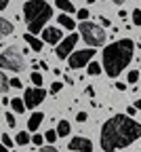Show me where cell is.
<instances>
[{
    "label": "cell",
    "mask_w": 141,
    "mask_h": 152,
    "mask_svg": "<svg viewBox=\"0 0 141 152\" xmlns=\"http://www.w3.org/2000/svg\"><path fill=\"white\" fill-rule=\"evenodd\" d=\"M141 137V123H137L129 114H116L101 127V148L105 152H116L131 146Z\"/></svg>",
    "instance_id": "cell-1"
},
{
    "label": "cell",
    "mask_w": 141,
    "mask_h": 152,
    "mask_svg": "<svg viewBox=\"0 0 141 152\" xmlns=\"http://www.w3.org/2000/svg\"><path fill=\"white\" fill-rule=\"evenodd\" d=\"M135 55V45L131 38H122V40H116L112 45H108L103 49V70L110 78H116V76L122 72L131 59Z\"/></svg>",
    "instance_id": "cell-2"
},
{
    "label": "cell",
    "mask_w": 141,
    "mask_h": 152,
    "mask_svg": "<svg viewBox=\"0 0 141 152\" xmlns=\"http://www.w3.org/2000/svg\"><path fill=\"white\" fill-rule=\"evenodd\" d=\"M51 15H53V9H51L49 2H44V0H28V2L23 4L25 23H28L30 34H34V36L44 30V26L51 19Z\"/></svg>",
    "instance_id": "cell-3"
},
{
    "label": "cell",
    "mask_w": 141,
    "mask_h": 152,
    "mask_svg": "<svg viewBox=\"0 0 141 152\" xmlns=\"http://www.w3.org/2000/svg\"><path fill=\"white\" fill-rule=\"evenodd\" d=\"M0 68L11 72H21L25 68V57L17 47H9L0 53Z\"/></svg>",
    "instance_id": "cell-4"
},
{
    "label": "cell",
    "mask_w": 141,
    "mask_h": 152,
    "mask_svg": "<svg viewBox=\"0 0 141 152\" xmlns=\"http://www.w3.org/2000/svg\"><path fill=\"white\" fill-rule=\"evenodd\" d=\"M78 30H80V36L84 38V42L89 47H101L105 42V32L101 30V26H97V23L82 21Z\"/></svg>",
    "instance_id": "cell-5"
},
{
    "label": "cell",
    "mask_w": 141,
    "mask_h": 152,
    "mask_svg": "<svg viewBox=\"0 0 141 152\" xmlns=\"http://www.w3.org/2000/svg\"><path fill=\"white\" fill-rule=\"evenodd\" d=\"M93 57H95V49H93V47H91V49H82V51L72 53V55L68 57V64H70V68L78 70V68L89 66V61H93Z\"/></svg>",
    "instance_id": "cell-6"
},
{
    "label": "cell",
    "mask_w": 141,
    "mask_h": 152,
    "mask_svg": "<svg viewBox=\"0 0 141 152\" xmlns=\"http://www.w3.org/2000/svg\"><path fill=\"white\" fill-rule=\"evenodd\" d=\"M44 97H47V91L42 87H30L23 93V104H25V108L34 110L36 106H40V104L44 102Z\"/></svg>",
    "instance_id": "cell-7"
},
{
    "label": "cell",
    "mask_w": 141,
    "mask_h": 152,
    "mask_svg": "<svg viewBox=\"0 0 141 152\" xmlns=\"http://www.w3.org/2000/svg\"><path fill=\"white\" fill-rule=\"evenodd\" d=\"M76 42H78V34H74V32L68 34L65 38H61V42H59L57 49H55L59 59H68V57L72 55V51H74V47H76Z\"/></svg>",
    "instance_id": "cell-8"
},
{
    "label": "cell",
    "mask_w": 141,
    "mask_h": 152,
    "mask_svg": "<svg viewBox=\"0 0 141 152\" xmlns=\"http://www.w3.org/2000/svg\"><path fill=\"white\" fill-rule=\"evenodd\" d=\"M68 148L74 150V152H91V150H93V144H91V140L84 137V135H76V137L70 140Z\"/></svg>",
    "instance_id": "cell-9"
},
{
    "label": "cell",
    "mask_w": 141,
    "mask_h": 152,
    "mask_svg": "<svg viewBox=\"0 0 141 152\" xmlns=\"http://www.w3.org/2000/svg\"><path fill=\"white\" fill-rule=\"evenodd\" d=\"M42 42H49V45H59L61 42V30L59 28H44L42 30Z\"/></svg>",
    "instance_id": "cell-10"
},
{
    "label": "cell",
    "mask_w": 141,
    "mask_h": 152,
    "mask_svg": "<svg viewBox=\"0 0 141 152\" xmlns=\"http://www.w3.org/2000/svg\"><path fill=\"white\" fill-rule=\"evenodd\" d=\"M42 121H44V114L42 112H34L28 118V131H36L40 125H42Z\"/></svg>",
    "instance_id": "cell-11"
},
{
    "label": "cell",
    "mask_w": 141,
    "mask_h": 152,
    "mask_svg": "<svg viewBox=\"0 0 141 152\" xmlns=\"http://www.w3.org/2000/svg\"><path fill=\"white\" fill-rule=\"evenodd\" d=\"M23 40H25V42H28V45H30V47L36 51V53H40V51H42V47H44V42L40 40V38H36L34 34H30V32L23 36Z\"/></svg>",
    "instance_id": "cell-12"
},
{
    "label": "cell",
    "mask_w": 141,
    "mask_h": 152,
    "mask_svg": "<svg viewBox=\"0 0 141 152\" xmlns=\"http://www.w3.org/2000/svg\"><path fill=\"white\" fill-rule=\"evenodd\" d=\"M13 23L9 21V19H4V17H0V38H4V36H11L13 34Z\"/></svg>",
    "instance_id": "cell-13"
},
{
    "label": "cell",
    "mask_w": 141,
    "mask_h": 152,
    "mask_svg": "<svg viewBox=\"0 0 141 152\" xmlns=\"http://www.w3.org/2000/svg\"><path fill=\"white\" fill-rule=\"evenodd\" d=\"M70 131H72V125L68 121H59V125H57V137H68Z\"/></svg>",
    "instance_id": "cell-14"
},
{
    "label": "cell",
    "mask_w": 141,
    "mask_h": 152,
    "mask_svg": "<svg viewBox=\"0 0 141 152\" xmlns=\"http://www.w3.org/2000/svg\"><path fill=\"white\" fill-rule=\"evenodd\" d=\"M57 21H59V26L61 28H68V30H76V21L70 17V15H59L57 17Z\"/></svg>",
    "instance_id": "cell-15"
},
{
    "label": "cell",
    "mask_w": 141,
    "mask_h": 152,
    "mask_svg": "<svg viewBox=\"0 0 141 152\" xmlns=\"http://www.w3.org/2000/svg\"><path fill=\"white\" fill-rule=\"evenodd\" d=\"M11 108H13L15 114H23L25 112V104H23V99H19V97H13L11 99Z\"/></svg>",
    "instance_id": "cell-16"
},
{
    "label": "cell",
    "mask_w": 141,
    "mask_h": 152,
    "mask_svg": "<svg viewBox=\"0 0 141 152\" xmlns=\"http://www.w3.org/2000/svg\"><path fill=\"white\" fill-rule=\"evenodd\" d=\"M55 4H57V9H61L63 13H76V9H74V4L70 2V0H55Z\"/></svg>",
    "instance_id": "cell-17"
},
{
    "label": "cell",
    "mask_w": 141,
    "mask_h": 152,
    "mask_svg": "<svg viewBox=\"0 0 141 152\" xmlns=\"http://www.w3.org/2000/svg\"><path fill=\"white\" fill-rule=\"evenodd\" d=\"M15 142H17L19 146H25V144L32 142V137H30V133H28V131H19V133H17V137H15Z\"/></svg>",
    "instance_id": "cell-18"
},
{
    "label": "cell",
    "mask_w": 141,
    "mask_h": 152,
    "mask_svg": "<svg viewBox=\"0 0 141 152\" xmlns=\"http://www.w3.org/2000/svg\"><path fill=\"white\" fill-rule=\"evenodd\" d=\"M86 72H89L91 76H97V74H101V66H99L97 61H89V66H86Z\"/></svg>",
    "instance_id": "cell-19"
},
{
    "label": "cell",
    "mask_w": 141,
    "mask_h": 152,
    "mask_svg": "<svg viewBox=\"0 0 141 152\" xmlns=\"http://www.w3.org/2000/svg\"><path fill=\"white\" fill-rule=\"evenodd\" d=\"M11 89V85H9V78H7V76L2 74V72H0V93H7Z\"/></svg>",
    "instance_id": "cell-20"
},
{
    "label": "cell",
    "mask_w": 141,
    "mask_h": 152,
    "mask_svg": "<svg viewBox=\"0 0 141 152\" xmlns=\"http://www.w3.org/2000/svg\"><path fill=\"white\" fill-rule=\"evenodd\" d=\"M44 140H47L49 144H55V142L59 140V137H57V131H55V129H49V131L44 133Z\"/></svg>",
    "instance_id": "cell-21"
},
{
    "label": "cell",
    "mask_w": 141,
    "mask_h": 152,
    "mask_svg": "<svg viewBox=\"0 0 141 152\" xmlns=\"http://www.w3.org/2000/svg\"><path fill=\"white\" fill-rule=\"evenodd\" d=\"M32 85L34 87H42V74L40 72H32Z\"/></svg>",
    "instance_id": "cell-22"
},
{
    "label": "cell",
    "mask_w": 141,
    "mask_h": 152,
    "mask_svg": "<svg viewBox=\"0 0 141 152\" xmlns=\"http://www.w3.org/2000/svg\"><path fill=\"white\" fill-rule=\"evenodd\" d=\"M126 80H129L131 85H137V80H139V72H137V70H131L129 76H126Z\"/></svg>",
    "instance_id": "cell-23"
},
{
    "label": "cell",
    "mask_w": 141,
    "mask_h": 152,
    "mask_svg": "<svg viewBox=\"0 0 141 152\" xmlns=\"http://www.w3.org/2000/svg\"><path fill=\"white\" fill-rule=\"evenodd\" d=\"M131 13H133V15H131V17H133V23H135V26H141V9H135V11H131Z\"/></svg>",
    "instance_id": "cell-24"
},
{
    "label": "cell",
    "mask_w": 141,
    "mask_h": 152,
    "mask_svg": "<svg viewBox=\"0 0 141 152\" xmlns=\"http://www.w3.org/2000/svg\"><path fill=\"white\" fill-rule=\"evenodd\" d=\"M0 142H2L7 148H13V144H15V140L11 137V135H7V133H4V135H2V140H0Z\"/></svg>",
    "instance_id": "cell-25"
},
{
    "label": "cell",
    "mask_w": 141,
    "mask_h": 152,
    "mask_svg": "<svg viewBox=\"0 0 141 152\" xmlns=\"http://www.w3.org/2000/svg\"><path fill=\"white\" fill-rule=\"evenodd\" d=\"M7 125H9V127H15V125H17L15 114H13V112H7Z\"/></svg>",
    "instance_id": "cell-26"
},
{
    "label": "cell",
    "mask_w": 141,
    "mask_h": 152,
    "mask_svg": "<svg viewBox=\"0 0 141 152\" xmlns=\"http://www.w3.org/2000/svg\"><path fill=\"white\" fill-rule=\"evenodd\" d=\"M76 15H78V19H80V21H86V19H89V11H86V9H80Z\"/></svg>",
    "instance_id": "cell-27"
},
{
    "label": "cell",
    "mask_w": 141,
    "mask_h": 152,
    "mask_svg": "<svg viewBox=\"0 0 141 152\" xmlns=\"http://www.w3.org/2000/svg\"><path fill=\"white\" fill-rule=\"evenodd\" d=\"M32 142H34L36 146H42V142H44V135H40V133H34V137H32Z\"/></svg>",
    "instance_id": "cell-28"
},
{
    "label": "cell",
    "mask_w": 141,
    "mask_h": 152,
    "mask_svg": "<svg viewBox=\"0 0 141 152\" xmlns=\"http://www.w3.org/2000/svg\"><path fill=\"white\" fill-rule=\"evenodd\" d=\"M9 85L13 87V89H21L23 85H21V80H19V78H9Z\"/></svg>",
    "instance_id": "cell-29"
},
{
    "label": "cell",
    "mask_w": 141,
    "mask_h": 152,
    "mask_svg": "<svg viewBox=\"0 0 141 152\" xmlns=\"http://www.w3.org/2000/svg\"><path fill=\"white\" fill-rule=\"evenodd\" d=\"M61 87H63L61 83H53V85H51V93H53V95L59 93V91H61Z\"/></svg>",
    "instance_id": "cell-30"
},
{
    "label": "cell",
    "mask_w": 141,
    "mask_h": 152,
    "mask_svg": "<svg viewBox=\"0 0 141 152\" xmlns=\"http://www.w3.org/2000/svg\"><path fill=\"white\" fill-rule=\"evenodd\" d=\"M76 121H78V123H84V121H86V112H78V114H76Z\"/></svg>",
    "instance_id": "cell-31"
},
{
    "label": "cell",
    "mask_w": 141,
    "mask_h": 152,
    "mask_svg": "<svg viewBox=\"0 0 141 152\" xmlns=\"http://www.w3.org/2000/svg\"><path fill=\"white\" fill-rule=\"evenodd\" d=\"M40 152H57L53 146H42V148H40Z\"/></svg>",
    "instance_id": "cell-32"
},
{
    "label": "cell",
    "mask_w": 141,
    "mask_h": 152,
    "mask_svg": "<svg viewBox=\"0 0 141 152\" xmlns=\"http://www.w3.org/2000/svg\"><path fill=\"white\" fill-rule=\"evenodd\" d=\"M99 21H101V26H105V28L110 26V19L108 17H99Z\"/></svg>",
    "instance_id": "cell-33"
},
{
    "label": "cell",
    "mask_w": 141,
    "mask_h": 152,
    "mask_svg": "<svg viewBox=\"0 0 141 152\" xmlns=\"http://www.w3.org/2000/svg\"><path fill=\"white\" fill-rule=\"evenodd\" d=\"M9 7V0H0V11H4Z\"/></svg>",
    "instance_id": "cell-34"
},
{
    "label": "cell",
    "mask_w": 141,
    "mask_h": 152,
    "mask_svg": "<svg viewBox=\"0 0 141 152\" xmlns=\"http://www.w3.org/2000/svg\"><path fill=\"white\" fill-rule=\"evenodd\" d=\"M116 89H118V91H124L126 85H124V83H116Z\"/></svg>",
    "instance_id": "cell-35"
},
{
    "label": "cell",
    "mask_w": 141,
    "mask_h": 152,
    "mask_svg": "<svg viewBox=\"0 0 141 152\" xmlns=\"http://www.w3.org/2000/svg\"><path fill=\"white\" fill-rule=\"evenodd\" d=\"M135 110H137L135 106H129V110H126V114H129V116H133V114H135Z\"/></svg>",
    "instance_id": "cell-36"
},
{
    "label": "cell",
    "mask_w": 141,
    "mask_h": 152,
    "mask_svg": "<svg viewBox=\"0 0 141 152\" xmlns=\"http://www.w3.org/2000/svg\"><path fill=\"white\" fill-rule=\"evenodd\" d=\"M86 95H91V97H93V95H95V91H93V87H86Z\"/></svg>",
    "instance_id": "cell-37"
},
{
    "label": "cell",
    "mask_w": 141,
    "mask_h": 152,
    "mask_svg": "<svg viewBox=\"0 0 141 152\" xmlns=\"http://www.w3.org/2000/svg\"><path fill=\"white\" fill-rule=\"evenodd\" d=\"M0 152H9V148H7V146H4L2 142H0Z\"/></svg>",
    "instance_id": "cell-38"
},
{
    "label": "cell",
    "mask_w": 141,
    "mask_h": 152,
    "mask_svg": "<svg viewBox=\"0 0 141 152\" xmlns=\"http://www.w3.org/2000/svg\"><path fill=\"white\" fill-rule=\"evenodd\" d=\"M112 2H114V4H124L126 0H112Z\"/></svg>",
    "instance_id": "cell-39"
},
{
    "label": "cell",
    "mask_w": 141,
    "mask_h": 152,
    "mask_svg": "<svg viewBox=\"0 0 141 152\" xmlns=\"http://www.w3.org/2000/svg\"><path fill=\"white\" fill-rule=\"evenodd\" d=\"M135 108H137V110H141V99H137V102H135Z\"/></svg>",
    "instance_id": "cell-40"
},
{
    "label": "cell",
    "mask_w": 141,
    "mask_h": 152,
    "mask_svg": "<svg viewBox=\"0 0 141 152\" xmlns=\"http://www.w3.org/2000/svg\"><path fill=\"white\" fill-rule=\"evenodd\" d=\"M89 2H91V4H93V2H97V0H89Z\"/></svg>",
    "instance_id": "cell-41"
}]
</instances>
